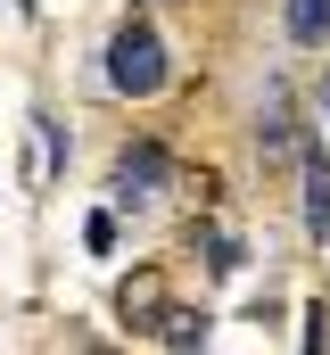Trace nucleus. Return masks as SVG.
<instances>
[{"label":"nucleus","mask_w":330,"mask_h":355,"mask_svg":"<svg viewBox=\"0 0 330 355\" xmlns=\"http://www.w3.org/2000/svg\"><path fill=\"white\" fill-rule=\"evenodd\" d=\"M107 83L124 91V99L165 91V42H157V25H124V33L107 42Z\"/></svg>","instance_id":"f257e3e1"},{"label":"nucleus","mask_w":330,"mask_h":355,"mask_svg":"<svg viewBox=\"0 0 330 355\" xmlns=\"http://www.w3.org/2000/svg\"><path fill=\"white\" fill-rule=\"evenodd\" d=\"M157 182H165V149H157V141L124 149V174H116V198H149Z\"/></svg>","instance_id":"f03ea898"},{"label":"nucleus","mask_w":330,"mask_h":355,"mask_svg":"<svg viewBox=\"0 0 330 355\" xmlns=\"http://www.w3.org/2000/svg\"><path fill=\"white\" fill-rule=\"evenodd\" d=\"M306 232L330 240V157H306Z\"/></svg>","instance_id":"7ed1b4c3"},{"label":"nucleus","mask_w":330,"mask_h":355,"mask_svg":"<svg viewBox=\"0 0 330 355\" xmlns=\"http://www.w3.org/2000/svg\"><path fill=\"white\" fill-rule=\"evenodd\" d=\"M289 42H330V0H289Z\"/></svg>","instance_id":"20e7f679"},{"label":"nucleus","mask_w":330,"mask_h":355,"mask_svg":"<svg viewBox=\"0 0 330 355\" xmlns=\"http://www.w3.org/2000/svg\"><path fill=\"white\" fill-rule=\"evenodd\" d=\"M82 240H91V248H99V257H107V248H116V215H107V207H99V215H91V223H82Z\"/></svg>","instance_id":"39448f33"},{"label":"nucleus","mask_w":330,"mask_h":355,"mask_svg":"<svg viewBox=\"0 0 330 355\" xmlns=\"http://www.w3.org/2000/svg\"><path fill=\"white\" fill-rule=\"evenodd\" d=\"M322 116H330V75H322Z\"/></svg>","instance_id":"423d86ee"}]
</instances>
